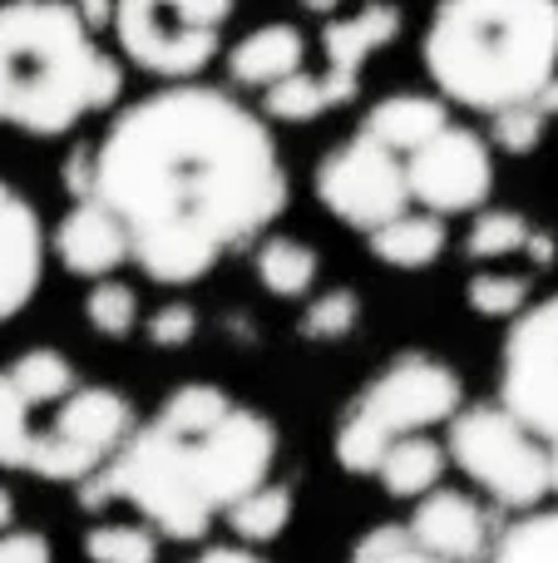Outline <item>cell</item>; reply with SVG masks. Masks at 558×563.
I'll return each mask as SVG.
<instances>
[{
  "instance_id": "cell-34",
  "label": "cell",
  "mask_w": 558,
  "mask_h": 563,
  "mask_svg": "<svg viewBox=\"0 0 558 563\" xmlns=\"http://www.w3.org/2000/svg\"><path fill=\"white\" fill-rule=\"evenodd\" d=\"M65 194H69V198L94 194V144L75 148V154L65 158Z\"/></svg>"
},
{
  "instance_id": "cell-20",
  "label": "cell",
  "mask_w": 558,
  "mask_h": 563,
  "mask_svg": "<svg viewBox=\"0 0 558 563\" xmlns=\"http://www.w3.org/2000/svg\"><path fill=\"white\" fill-rule=\"evenodd\" d=\"M450 450H445V440H435L431 430H415V435L395 440L391 450H386L381 470H376L371 479H381V489L391 499H401V505H415L421 495H431L435 485H445V475H450Z\"/></svg>"
},
{
  "instance_id": "cell-13",
  "label": "cell",
  "mask_w": 558,
  "mask_h": 563,
  "mask_svg": "<svg viewBox=\"0 0 558 563\" xmlns=\"http://www.w3.org/2000/svg\"><path fill=\"white\" fill-rule=\"evenodd\" d=\"M405 15L395 0H361V5L342 10V15H326L322 25V55H326V69L322 75L332 79L336 99L351 104L361 95V75L371 65V55H381L395 35H401Z\"/></svg>"
},
{
  "instance_id": "cell-30",
  "label": "cell",
  "mask_w": 558,
  "mask_h": 563,
  "mask_svg": "<svg viewBox=\"0 0 558 563\" xmlns=\"http://www.w3.org/2000/svg\"><path fill=\"white\" fill-rule=\"evenodd\" d=\"M544 129H549V114H544V104H514V109H500V114H490V144L500 148V154H534L544 139Z\"/></svg>"
},
{
  "instance_id": "cell-3",
  "label": "cell",
  "mask_w": 558,
  "mask_h": 563,
  "mask_svg": "<svg viewBox=\"0 0 558 563\" xmlns=\"http://www.w3.org/2000/svg\"><path fill=\"white\" fill-rule=\"evenodd\" d=\"M124 95V65L75 0H0V124L59 139Z\"/></svg>"
},
{
  "instance_id": "cell-23",
  "label": "cell",
  "mask_w": 558,
  "mask_h": 563,
  "mask_svg": "<svg viewBox=\"0 0 558 563\" xmlns=\"http://www.w3.org/2000/svg\"><path fill=\"white\" fill-rule=\"evenodd\" d=\"M534 238H539V228H534L529 213H520V208H490V203H484L480 213H475L470 233H465V257H470L475 267L504 263V257H529Z\"/></svg>"
},
{
  "instance_id": "cell-38",
  "label": "cell",
  "mask_w": 558,
  "mask_h": 563,
  "mask_svg": "<svg viewBox=\"0 0 558 563\" xmlns=\"http://www.w3.org/2000/svg\"><path fill=\"white\" fill-rule=\"evenodd\" d=\"M381 563H450V559H435V554H425V549H401V554H391V559H381Z\"/></svg>"
},
{
  "instance_id": "cell-29",
  "label": "cell",
  "mask_w": 558,
  "mask_h": 563,
  "mask_svg": "<svg viewBox=\"0 0 558 563\" xmlns=\"http://www.w3.org/2000/svg\"><path fill=\"white\" fill-rule=\"evenodd\" d=\"M361 321V297L351 287H326L306 297L302 307V336L306 341H346Z\"/></svg>"
},
{
  "instance_id": "cell-19",
  "label": "cell",
  "mask_w": 558,
  "mask_h": 563,
  "mask_svg": "<svg viewBox=\"0 0 558 563\" xmlns=\"http://www.w3.org/2000/svg\"><path fill=\"white\" fill-rule=\"evenodd\" d=\"M371 243V257L381 267H395V273H425L445 257L450 247V218L431 213V208H411V213L391 218L386 228L366 233Z\"/></svg>"
},
{
  "instance_id": "cell-26",
  "label": "cell",
  "mask_w": 558,
  "mask_h": 563,
  "mask_svg": "<svg viewBox=\"0 0 558 563\" xmlns=\"http://www.w3.org/2000/svg\"><path fill=\"white\" fill-rule=\"evenodd\" d=\"M484 563H558V509L539 505L514 515V525L500 529Z\"/></svg>"
},
{
  "instance_id": "cell-4",
  "label": "cell",
  "mask_w": 558,
  "mask_h": 563,
  "mask_svg": "<svg viewBox=\"0 0 558 563\" xmlns=\"http://www.w3.org/2000/svg\"><path fill=\"white\" fill-rule=\"evenodd\" d=\"M421 65L470 114L539 104L558 75V0H435Z\"/></svg>"
},
{
  "instance_id": "cell-37",
  "label": "cell",
  "mask_w": 558,
  "mask_h": 563,
  "mask_svg": "<svg viewBox=\"0 0 558 563\" xmlns=\"http://www.w3.org/2000/svg\"><path fill=\"white\" fill-rule=\"evenodd\" d=\"M312 15H342V10H351V5H361V0H302Z\"/></svg>"
},
{
  "instance_id": "cell-31",
  "label": "cell",
  "mask_w": 558,
  "mask_h": 563,
  "mask_svg": "<svg viewBox=\"0 0 558 563\" xmlns=\"http://www.w3.org/2000/svg\"><path fill=\"white\" fill-rule=\"evenodd\" d=\"M198 327H203V317H198V307L183 297L164 301L158 311L144 317V336H148V346H158V351H183L188 341L198 336Z\"/></svg>"
},
{
  "instance_id": "cell-24",
  "label": "cell",
  "mask_w": 558,
  "mask_h": 563,
  "mask_svg": "<svg viewBox=\"0 0 558 563\" xmlns=\"http://www.w3.org/2000/svg\"><path fill=\"white\" fill-rule=\"evenodd\" d=\"M332 109H346L336 99L332 79L316 75V69H297V75L277 79L272 89H263V114L277 119V124H312V119L332 114Z\"/></svg>"
},
{
  "instance_id": "cell-2",
  "label": "cell",
  "mask_w": 558,
  "mask_h": 563,
  "mask_svg": "<svg viewBox=\"0 0 558 563\" xmlns=\"http://www.w3.org/2000/svg\"><path fill=\"white\" fill-rule=\"evenodd\" d=\"M277 445L282 435L257 406L227 396L213 380H188L138 420L99 475L79 479V505L99 509L124 499L164 539L203 544L237 499L272 479Z\"/></svg>"
},
{
  "instance_id": "cell-10",
  "label": "cell",
  "mask_w": 558,
  "mask_h": 563,
  "mask_svg": "<svg viewBox=\"0 0 558 563\" xmlns=\"http://www.w3.org/2000/svg\"><path fill=\"white\" fill-rule=\"evenodd\" d=\"M500 400L558 445V291L514 317L500 346Z\"/></svg>"
},
{
  "instance_id": "cell-18",
  "label": "cell",
  "mask_w": 558,
  "mask_h": 563,
  "mask_svg": "<svg viewBox=\"0 0 558 563\" xmlns=\"http://www.w3.org/2000/svg\"><path fill=\"white\" fill-rule=\"evenodd\" d=\"M455 119V104L445 95H421V89H401V95H381L371 109L361 114V124L371 139H381V144H391L395 154H411V148H421L431 134H440L445 124Z\"/></svg>"
},
{
  "instance_id": "cell-9",
  "label": "cell",
  "mask_w": 558,
  "mask_h": 563,
  "mask_svg": "<svg viewBox=\"0 0 558 563\" xmlns=\"http://www.w3.org/2000/svg\"><path fill=\"white\" fill-rule=\"evenodd\" d=\"M312 188L326 213L342 228H351V233H376L391 218L415 208L411 178H405V154L371 139L366 129H356L342 144L326 148L312 174Z\"/></svg>"
},
{
  "instance_id": "cell-15",
  "label": "cell",
  "mask_w": 558,
  "mask_h": 563,
  "mask_svg": "<svg viewBox=\"0 0 558 563\" xmlns=\"http://www.w3.org/2000/svg\"><path fill=\"white\" fill-rule=\"evenodd\" d=\"M49 238L40 228V213L5 174H0V327L15 321L35 301L45 282Z\"/></svg>"
},
{
  "instance_id": "cell-27",
  "label": "cell",
  "mask_w": 558,
  "mask_h": 563,
  "mask_svg": "<svg viewBox=\"0 0 558 563\" xmlns=\"http://www.w3.org/2000/svg\"><path fill=\"white\" fill-rule=\"evenodd\" d=\"M534 297V277L529 273H500V267H480L470 282H465V307L475 317L490 321H514Z\"/></svg>"
},
{
  "instance_id": "cell-14",
  "label": "cell",
  "mask_w": 558,
  "mask_h": 563,
  "mask_svg": "<svg viewBox=\"0 0 558 563\" xmlns=\"http://www.w3.org/2000/svg\"><path fill=\"white\" fill-rule=\"evenodd\" d=\"M49 253L59 257L69 277H114L124 263H134V243H129V228L119 223V213L104 203L99 194L69 198L65 218L49 233Z\"/></svg>"
},
{
  "instance_id": "cell-41",
  "label": "cell",
  "mask_w": 558,
  "mask_h": 563,
  "mask_svg": "<svg viewBox=\"0 0 558 563\" xmlns=\"http://www.w3.org/2000/svg\"><path fill=\"white\" fill-rule=\"evenodd\" d=\"M554 495H558V445H554Z\"/></svg>"
},
{
  "instance_id": "cell-17",
  "label": "cell",
  "mask_w": 558,
  "mask_h": 563,
  "mask_svg": "<svg viewBox=\"0 0 558 563\" xmlns=\"http://www.w3.org/2000/svg\"><path fill=\"white\" fill-rule=\"evenodd\" d=\"M306 69V35L292 20H267V25L247 30L233 49H227V79L237 89H272L277 79Z\"/></svg>"
},
{
  "instance_id": "cell-7",
  "label": "cell",
  "mask_w": 558,
  "mask_h": 563,
  "mask_svg": "<svg viewBox=\"0 0 558 563\" xmlns=\"http://www.w3.org/2000/svg\"><path fill=\"white\" fill-rule=\"evenodd\" d=\"M237 0H114V45L154 79H198L223 55Z\"/></svg>"
},
{
  "instance_id": "cell-12",
  "label": "cell",
  "mask_w": 558,
  "mask_h": 563,
  "mask_svg": "<svg viewBox=\"0 0 558 563\" xmlns=\"http://www.w3.org/2000/svg\"><path fill=\"white\" fill-rule=\"evenodd\" d=\"M405 178H411L415 208L460 218L480 213L494 198V144L475 134L470 124L450 119L440 134H431L421 148L405 154Z\"/></svg>"
},
{
  "instance_id": "cell-39",
  "label": "cell",
  "mask_w": 558,
  "mask_h": 563,
  "mask_svg": "<svg viewBox=\"0 0 558 563\" xmlns=\"http://www.w3.org/2000/svg\"><path fill=\"white\" fill-rule=\"evenodd\" d=\"M5 529H15V495L0 485V534H5Z\"/></svg>"
},
{
  "instance_id": "cell-16",
  "label": "cell",
  "mask_w": 558,
  "mask_h": 563,
  "mask_svg": "<svg viewBox=\"0 0 558 563\" xmlns=\"http://www.w3.org/2000/svg\"><path fill=\"white\" fill-rule=\"evenodd\" d=\"M405 529H411L415 549H425L435 559H450V563H484L494 539H500L490 515L475 505V495H465L455 485H435L431 495L415 499Z\"/></svg>"
},
{
  "instance_id": "cell-32",
  "label": "cell",
  "mask_w": 558,
  "mask_h": 563,
  "mask_svg": "<svg viewBox=\"0 0 558 563\" xmlns=\"http://www.w3.org/2000/svg\"><path fill=\"white\" fill-rule=\"evenodd\" d=\"M401 549H411V529L405 525H376V529H366V534L356 539L351 563H381V559L401 554Z\"/></svg>"
},
{
  "instance_id": "cell-11",
  "label": "cell",
  "mask_w": 558,
  "mask_h": 563,
  "mask_svg": "<svg viewBox=\"0 0 558 563\" xmlns=\"http://www.w3.org/2000/svg\"><path fill=\"white\" fill-rule=\"evenodd\" d=\"M79 366L55 346H30L0 366V470L30 475L49 410L79 386Z\"/></svg>"
},
{
  "instance_id": "cell-5",
  "label": "cell",
  "mask_w": 558,
  "mask_h": 563,
  "mask_svg": "<svg viewBox=\"0 0 558 563\" xmlns=\"http://www.w3.org/2000/svg\"><path fill=\"white\" fill-rule=\"evenodd\" d=\"M465 406V380L431 351L391 356L351 400L332 430V455L346 475H376L386 450L415 430H445Z\"/></svg>"
},
{
  "instance_id": "cell-21",
  "label": "cell",
  "mask_w": 558,
  "mask_h": 563,
  "mask_svg": "<svg viewBox=\"0 0 558 563\" xmlns=\"http://www.w3.org/2000/svg\"><path fill=\"white\" fill-rule=\"evenodd\" d=\"M253 267H257L263 291H272L282 301H306L316 291V277H322V253L312 243H302V238L272 233L257 243Z\"/></svg>"
},
{
  "instance_id": "cell-6",
  "label": "cell",
  "mask_w": 558,
  "mask_h": 563,
  "mask_svg": "<svg viewBox=\"0 0 558 563\" xmlns=\"http://www.w3.org/2000/svg\"><path fill=\"white\" fill-rule=\"evenodd\" d=\"M450 465L500 509H539L554 495V445L504 400H465L445 426Z\"/></svg>"
},
{
  "instance_id": "cell-40",
  "label": "cell",
  "mask_w": 558,
  "mask_h": 563,
  "mask_svg": "<svg viewBox=\"0 0 558 563\" xmlns=\"http://www.w3.org/2000/svg\"><path fill=\"white\" fill-rule=\"evenodd\" d=\"M539 104H544V114H549V119H558V75H554V85L544 89V99H539Z\"/></svg>"
},
{
  "instance_id": "cell-28",
  "label": "cell",
  "mask_w": 558,
  "mask_h": 563,
  "mask_svg": "<svg viewBox=\"0 0 558 563\" xmlns=\"http://www.w3.org/2000/svg\"><path fill=\"white\" fill-rule=\"evenodd\" d=\"M85 321L104 341H129L138 331V321H144V311H138V291L119 277H99L85 297Z\"/></svg>"
},
{
  "instance_id": "cell-22",
  "label": "cell",
  "mask_w": 558,
  "mask_h": 563,
  "mask_svg": "<svg viewBox=\"0 0 558 563\" xmlns=\"http://www.w3.org/2000/svg\"><path fill=\"white\" fill-rule=\"evenodd\" d=\"M292 515H297L292 485H287V479H267V485H257L253 495H243L233 509H227L223 529L237 539V544L267 549V544H277V539L287 534Z\"/></svg>"
},
{
  "instance_id": "cell-35",
  "label": "cell",
  "mask_w": 558,
  "mask_h": 563,
  "mask_svg": "<svg viewBox=\"0 0 558 563\" xmlns=\"http://www.w3.org/2000/svg\"><path fill=\"white\" fill-rule=\"evenodd\" d=\"M183 563H272L263 554V549H253V544H208V549H198L193 559H183Z\"/></svg>"
},
{
  "instance_id": "cell-33",
  "label": "cell",
  "mask_w": 558,
  "mask_h": 563,
  "mask_svg": "<svg viewBox=\"0 0 558 563\" xmlns=\"http://www.w3.org/2000/svg\"><path fill=\"white\" fill-rule=\"evenodd\" d=\"M0 563H55V549L40 529H5L0 534Z\"/></svg>"
},
{
  "instance_id": "cell-1",
  "label": "cell",
  "mask_w": 558,
  "mask_h": 563,
  "mask_svg": "<svg viewBox=\"0 0 558 563\" xmlns=\"http://www.w3.org/2000/svg\"><path fill=\"white\" fill-rule=\"evenodd\" d=\"M94 194L129 228L138 273L188 287L272 228L292 178L267 114L203 79H168L104 124Z\"/></svg>"
},
{
  "instance_id": "cell-36",
  "label": "cell",
  "mask_w": 558,
  "mask_h": 563,
  "mask_svg": "<svg viewBox=\"0 0 558 563\" xmlns=\"http://www.w3.org/2000/svg\"><path fill=\"white\" fill-rule=\"evenodd\" d=\"M75 5H79V15L99 30V35H109V30H114V0H75Z\"/></svg>"
},
{
  "instance_id": "cell-25",
  "label": "cell",
  "mask_w": 558,
  "mask_h": 563,
  "mask_svg": "<svg viewBox=\"0 0 558 563\" xmlns=\"http://www.w3.org/2000/svg\"><path fill=\"white\" fill-rule=\"evenodd\" d=\"M158 554H164V539H158V529L148 525L144 515L138 519H99V525L85 534L89 563H158Z\"/></svg>"
},
{
  "instance_id": "cell-8",
  "label": "cell",
  "mask_w": 558,
  "mask_h": 563,
  "mask_svg": "<svg viewBox=\"0 0 558 563\" xmlns=\"http://www.w3.org/2000/svg\"><path fill=\"white\" fill-rule=\"evenodd\" d=\"M134 426H138V416L124 390L104 386V380H79V386L49 410L45 430H40V440H35V465H30V475L49 479V485H79V479L99 475V470L124 450Z\"/></svg>"
}]
</instances>
